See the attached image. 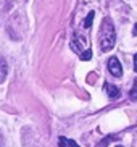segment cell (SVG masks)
I'll return each mask as SVG.
<instances>
[{
    "mask_svg": "<svg viewBox=\"0 0 137 147\" xmlns=\"http://www.w3.org/2000/svg\"><path fill=\"white\" fill-rule=\"evenodd\" d=\"M105 89H107V92H108V95L111 97V99H115V97H120V87H116V86H113V84H105Z\"/></svg>",
    "mask_w": 137,
    "mask_h": 147,
    "instance_id": "3957f363",
    "label": "cell"
},
{
    "mask_svg": "<svg viewBox=\"0 0 137 147\" xmlns=\"http://www.w3.org/2000/svg\"><path fill=\"white\" fill-rule=\"evenodd\" d=\"M79 58H81L82 61H87V60H90L92 58V50H84V52L79 55Z\"/></svg>",
    "mask_w": 137,
    "mask_h": 147,
    "instance_id": "8992f818",
    "label": "cell"
},
{
    "mask_svg": "<svg viewBox=\"0 0 137 147\" xmlns=\"http://www.w3.org/2000/svg\"><path fill=\"white\" fill-rule=\"evenodd\" d=\"M116 147H123V146H116Z\"/></svg>",
    "mask_w": 137,
    "mask_h": 147,
    "instance_id": "30bf717a",
    "label": "cell"
},
{
    "mask_svg": "<svg viewBox=\"0 0 137 147\" xmlns=\"http://www.w3.org/2000/svg\"><path fill=\"white\" fill-rule=\"evenodd\" d=\"M99 39H100V49H102L103 52H108V50L113 49L115 40H116V34H115V28H113V23L110 18H105L103 20L102 28H100Z\"/></svg>",
    "mask_w": 137,
    "mask_h": 147,
    "instance_id": "6da1fadb",
    "label": "cell"
},
{
    "mask_svg": "<svg viewBox=\"0 0 137 147\" xmlns=\"http://www.w3.org/2000/svg\"><path fill=\"white\" fill-rule=\"evenodd\" d=\"M108 71H110L115 78H120L121 74H123V66H121L120 60H118L116 57H111V58L108 60Z\"/></svg>",
    "mask_w": 137,
    "mask_h": 147,
    "instance_id": "7a4b0ae2",
    "label": "cell"
},
{
    "mask_svg": "<svg viewBox=\"0 0 137 147\" xmlns=\"http://www.w3.org/2000/svg\"><path fill=\"white\" fill-rule=\"evenodd\" d=\"M134 28H136V29H134V31H136V34H137V24H136V26H134Z\"/></svg>",
    "mask_w": 137,
    "mask_h": 147,
    "instance_id": "9c48e42d",
    "label": "cell"
},
{
    "mask_svg": "<svg viewBox=\"0 0 137 147\" xmlns=\"http://www.w3.org/2000/svg\"><path fill=\"white\" fill-rule=\"evenodd\" d=\"M5 76H7V63L0 58V82L5 79Z\"/></svg>",
    "mask_w": 137,
    "mask_h": 147,
    "instance_id": "277c9868",
    "label": "cell"
},
{
    "mask_svg": "<svg viewBox=\"0 0 137 147\" xmlns=\"http://www.w3.org/2000/svg\"><path fill=\"white\" fill-rule=\"evenodd\" d=\"M94 16H95V13H94V11H90V13L87 15L86 21H84V28H86V29H89V28L92 26V23H94Z\"/></svg>",
    "mask_w": 137,
    "mask_h": 147,
    "instance_id": "5b68a950",
    "label": "cell"
},
{
    "mask_svg": "<svg viewBox=\"0 0 137 147\" xmlns=\"http://www.w3.org/2000/svg\"><path fill=\"white\" fill-rule=\"evenodd\" d=\"M129 97L132 100H137V79H136V82H134V87L131 89V92H129Z\"/></svg>",
    "mask_w": 137,
    "mask_h": 147,
    "instance_id": "52a82bcc",
    "label": "cell"
},
{
    "mask_svg": "<svg viewBox=\"0 0 137 147\" xmlns=\"http://www.w3.org/2000/svg\"><path fill=\"white\" fill-rule=\"evenodd\" d=\"M134 69L137 71V53L134 55Z\"/></svg>",
    "mask_w": 137,
    "mask_h": 147,
    "instance_id": "ba28073f",
    "label": "cell"
}]
</instances>
